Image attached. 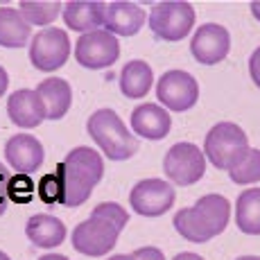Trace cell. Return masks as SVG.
<instances>
[{"mask_svg":"<svg viewBox=\"0 0 260 260\" xmlns=\"http://www.w3.org/2000/svg\"><path fill=\"white\" fill-rule=\"evenodd\" d=\"M61 188V204L68 208L82 206L91 190L100 183L104 174V161L91 147H75L54 170Z\"/></svg>","mask_w":260,"mask_h":260,"instance_id":"6da1fadb","label":"cell"},{"mask_svg":"<svg viewBox=\"0 0 260 260\" xmlns=\"http://www.w3.org/2000/svg\"><path fill=\"white\" fill-rule=\"evenodd\" d=\"M86 129L104 152V156H109L111 161H124L138 152V141L113 109H98L88 118Z\"/></svg>","mask_w":260,"mask_h":260,"instance_id":"7a4b0ae2","label":"cell"},{"mask_svg":"<svg viewBox=\"0 0 260 260\" xmlns=\"http://www.w3.org/2000/svg\"><path fill=\"white\" fill-rule=\"evenodd\" d=\"M249 152V138L236 122H217L204 141V156L217 170H231Z\"/></svg>","mask_w":260,"mask_h":260,"instance_id":"3957f363","label":"cell"},{"mask_svg":"<svg viewBox=\"0 0 260 260\" xmlns=\"http://www.w3.org/2000/svg\"><path fill=\"white\" fill-rule=\"evenodd\" d=\"M149 27L163 41H181L194 27V9L183 0H166L154 5L149 14Z\"/></svg>","mask_w":260,"mask_h":260,"instance_id":"277c9868","label":"cell"},{"mask_svg":"<svg viewBox=\"0 0 260 260\" xmlns=\"http://www.w3.org/2000/svg\"><path fill=\"white\" fill-rule=\"evenodd\" d=\"M163 172L179 186H192L206 172V156L192 143H177L170 147L163 161Z\"/></svg>","mask_w":260,"mask_h":260,"instance_id":"5b68a950","label":"cell"},{"mask_svg":"<svg viewBox=\"0 0 260 260\" xmlns=\"http://www.w3.org/2000/svg\"><path fill=\"white\" fill-rule=\"evenodd\" d=\"M120 229L113 222L91 215L86 222L77 224L73 231V247L84 256H104L118 242Z\"/></svg>","mask_w":260,"mask_h":260,"instance_id":"8992f818","label":"cell"},{"mask_svg":"<svg viewBox=\"0 0 260 260\" xmlns=\"http://www.w3.org/2000/svg\"><path fill=\"white\" fill-rule=\"evenodd\" d=\"M71 57V39L63 29H41L29 43V61L43 73L57 71Z\"/></svg>","mask_w":260,"mask_h":260,"instance_id":"52a82bcc","label":"cell"},{"mask_svg":"<svg viewBox=\"0 0 260 260\" xmlns=\"http://www.w3.org/2000/svg\"><path fill=\"white\" fill-rule=\"evenodd\" d=\"M75 57L84 68L102 71V68H109L118 61L120 43L107 29H95V32L79 37V41L75 43Z\"/></svg>","mask_w":260,"mask_h":260,"instance_id":"ba28073f","label":"cell"},{"mask_svg":"<svg viewBox=\"0 0 260 260\" xmlns=\"http://www.w3.org/2000/svg\"><path fill=\"white\" fill-rule=\"evenodd\" d=\"M156 95L170 111H188L199 100V84L186 71H168L158 79Z\"/></svg>","mask_w":260,"mask_h":260,"instance_id":"9c48e42d","label":"cell"},{"mask_svg":"<svg viewBox=\"0 0 260 260\" xmlns=\"http://www.w3.org/2000/svg\"><path fill=\"white\" fill-rule=\"evenodd\" d=\"M132 208L145 217H158L174 204V188L163 179H143L129 194Z\"/></svg>","mask_w":260,"mask_h":260,"instance_id":"30bf717a","label":"cell"},{"mask_svg":"<svg viewBox=\"0 0 260 260\" xmlns=\"http://www.w3.org/2000/svg\"><path fill=\"white\" fill-rule=\"evenodd\" d=\"M229 48H231V37H229L226 27L217 23L199 25V29H194L192 41H190V52L204 66L222 61L229 54Z\"/></svg>","mask_w":260,"mask_h":260,"instance_id":"8fae6325","label":"cell"},{"mask_svg":"<svg viewBox=\"0 0 260 260\" xmlns=\"http://www.w3.org/2000/svg\"><path fill=\"white\" fill-rule=\"evenodd\" d=\"M5 156L18 174H32L43 166V145L29 134H16L5 145Z\"/></svg>","mask_w":260,"mask_h":260,"instance_id":"7c38bea8","label":"cell"},{"mask_svg":"<svg viewBox=\"0 0 260 260\" xmlns=\"http://www.w3.org/2000/svg\"><path fill=\"white\" fill-rule=\"evenodd\" d=\"M7 116L14 124L23 129H34L46 120V109L37 91L32 88H21L12 93L7 100Z\"/></svg>","mask_w":260,"mask_h":260,"instance_id":"4fadbf2b","label":"cell"},{"mask_svg":"<svg viewBox=\"0 0 260 260\" xmlns=\"http://www.w3.org/2000/svg\"><path fill=\"white\" fill-rule=\"evenodd\" d=\"M145 25V12L138 5L116 0L104 7V29L109 34H120V37H134Z\"/></svg>","mask_w":260,"mask_h":260,"instance_id":"5bb4252c","label":"cell"},{"mask_svg":"<svg viewBox=\"0 0 260 260\" xmlns=\"http://www.w3.org/2000/svg\"><path fill=\"white\" fill-rule=\"evenodd\" d=\"M104 7L107 3L100 0H71L63 5L61 16L71 29L88 34L95 29H104Z\"/></svg>","mask_w":260,"mask_h":260,"instance_id":"9a60e30c","label":"cell"},{"mask_svg":"<svg viewBox=\"0 0 260 260\" xmlns=\"http://www.w3.org/2000/svg\"><path fill=\"white\" fill-rule=\"evenodd\" d=\"M192 211L197 215L202 229L206 231L208 240H213L226 229L229 217H231V204L222 194H204V197L197 199Z\"/></svg>","mask_w":260,"mask_h":260,"instance_id":"2e32d148","label":"cell"},{"mask_svg":"<svg viewBox=\"0 0 260 260\" xmlns=\"http://www.w3.org/2000/svg\"><path fill=\"white\" fill-rule=\"evenodd\" d=\"M170 127H172V118L158 104H141L132 113V129L136 132V136L147 138V141L166 138Z\"/></svg>","mask_w":260,"mask_h":260,"instance_id":"e0dca14e","label":"cell"},{"mask_svg":"<svg viewBox=\"0 0 260 260\" xmlns=\"http://www.w3.org/2000/svg\"><path fill=\"white\" fill-rule=\"evenodd\" d=\"M37 93L43 102V109H46V118L48 120H61L68 113L73 104V91L71 84L61 77H50L43 79L37 86Z\"/></svg>","mask_w":260,"mask_h":260,"instance_id":"ac0fdd59","label":"cell"},{"mask_svg":"<svg viewBox=\"0 0 260 260\" xmlns=\"http://www.w3.org/2000/svg\"><path fill=\"white\" fill-rule=\"evenodd\" d=\"M25 233L32 240V244L41 249H52L66 240V226H63L61 219L52 217V215H32L27 219V226Z\"/></svg>","mask_w":260,"mask_h":260,"instance_id":"d6986e66","label":"cell"},{"mask_svg":"<svg viewBox=\"0 0 260 260\" xmlns=\"http://www.w3.org/2000/svg\"><path fill=\"white\" fill-rule=\"evenodd\" d=\"M154 84V73L149 68V63L141 61V59H134L120 73V91L122 95L132 100H141L149 93Z\"/></svg>","mask_w":260,"mask_h":260,"instance_id":"ffe728a7","label":"cell"},{"mask_svg":"<svg viewBox=\"0 0 260 260\" xmlns=\"http://www.w3.org/2000/svg\"><path fill=\"white\" fill-rule=\"evenodd\" d=\"M29 25L18 9L0 7V46L3 48H23L29 41Z\"/></svg>","mask_w":260,"mask_h":260,"instance_id":"44dd1931","label":"cell"},{"mask_svg":"<svg viewBox=\"0 0 260 260\" xmlns=\"http://www.w3.org/2000/svg\"><path fill=\"white\" fill-rule=\"evenodd\" d=\"M236 224L247 236H260V188L240 192L236 204Z\"/></svg>","mask_w":260,"mask_h":260,"instance_id":"7402d4cb","label":"cell"},{"mask_svg":"<svg viewBox=\"0 0 260 260\" xmlns=\"http://www.w3.org/2000/svg\"><path fill=\"white\" fill-rule=\"evenodd\" d=\"M18 9L27 25H50L61 14L63 5L59 0H23Z\"/></svg>","mask_w":260,"mask_h":260,"instance_id":"603a6c76","label":"cell"},{"mask_svg":"<svg viewBox=\"0 0 260 260\" xmlns=\"http://www.w3.org/2000/svg\"><path fill=\"white\" fill-rule=\"evenodd\" d=\"M229 177H231L233 183H240V186L260 181V149L249 147V152L229 170Z\"/></svg>","mask_w":260,"mask_h":260,"instance_id":"cb8c5ba5","label":"cell"},{"mask_svg":"<svg viewBox=\"0 0 260 260\" xmlns=\"http://www.w3.org/2000/svg\"><path fill=\"white\" fill-rule=\"evenodd\" d=\"M34 181L27 177V174H16V177H9L7 181V197L9 202L16 204H29L34 199Z\"/></svg>","mask_w":260,"mask_h":260,"instance_id":"d4e9b609","label":"cell"},{"mask_svg":"<svg viewBox=\"0 0 260 260\" xmlns=\"http://www.w3.org/2000/svg\"><path fill=\"white\" fill-rule=\"evenodd\" d=\"M37 194L43 204L52 206V204H61V188H59L57 174H46L41 181L37 183Z\"/></svg>","mask_w":260,"mask_h":260,"instance_id":"484cf974","label":"cell"},{"mask_svg":"<svg viewBox=\"0 0 260 260\" xmlns=\"http://www.w3.org/2000/svg\"><path fill=\"white\" fill-rule=\"evenodd\" d=\"M93 215H98V217H104V219H109V222H113L120 229V231H122V229L127 226V222H129L127 211H124V208L120 206V204H116V202H104V204H100V206H95Z\"/></svg>","mask_w":260,"mask_h":260,"instance_id":"4316f807","label":"cell"},{"mask_svg":"<svg viewBox=\"0 0 260 260\" xmlns=\"http://www.w3.org/2000/svg\"><path fill=\"white\" fill-rule=\"evenodd\" d=\"M9 170L0 163V217L5 215V211H7L9 206V197H7V181H9Z\"/></svg>","mask_w":260,"mask_h":260,"instance_id":"83f0119b","label":"cell"},{"mask_svg":"<svg viewBox=\"0 0 260 260\" xmlns=\"http://www.w3.org/2000/svg\"><path fill=\"white\" fill-rule=\"evenodd\" d=\"M134 260H166V256H163V251L161 249H156V247H141V249H136L134 253H129Z\"/></svg>","mask_w":260,"mask_h":260,"instance_id":"f1b7e54d","label":"cell"},{"mask_svg":"<svg viewBox=\"0 0 260 260\" xmlns=\"http://www.w3.org/2000/svg\"><path fill=\"white\" fill-rule=\"evenodd\" d=\"M249 75H251L253 84L260 88V48L253 50V54L249 57Z\"/></svg>","mask_w":260,"mask_h":260,"instance_id":"f546056e","label":"cell"},{"mask_svg":"<svg viewBox=\"0 0 260 260\" xmlns=\"http://www.w3.org/2000/svg\"><path fill=\"white\" fill-rule=\"evenodd\" d=\"M7 84H9V77H7V71L0 66V95L7 91Z\"/></svg>","mask_w":260,"mask_h":260,"instance_id":"4dcf8cb0","label":"cell"},{"mask_svg":"<svg viewBox=\"0 0 260 260\" xmlns=\"http://www.w3.org/2000/svg\"><path fill=\"white\" fill-rule=\"evenodd\" d=\"M174 260H204V258L197 256V253H179V256H174Z\"/></svg>","mask_w":260,"mask_h":260,"instance_id":"1f68e13d","label":"cell"},{"mask_svg":"<svg viewBox=\"0 0 260 260\" xmlns=\"http://www.w3.org/2000/svg\"><path fill=\"white\" fill-rule=\"evenodd\" d=\"M251 12H253V16L260 21V0H253L251 3Z\"/></svg>","mask_w":260,"mask_h":260,"instance_id":"d6a6232c","label":"cell"},{"mask_svg":"<svg viewBox=\"0 0 260 260\" xmlns=\"http://www.w3.org/2000/svg\"><path fill=\"white\" fill-rule=\"evenodd\" d=\"M39 260H68L66 256H59V253H48V256H41Z\"/></svg>","mask_w":260,"mask_h":260,"instance_id":"836d02e7","label":"cell"},{"mask_svg":"<svg viewBox=\"0 0 260 260\" xmlns=\"http://www.w3.org/2000/svg\"><path fill=\"white\" fill-rule=\"evenodd\" d=\"M109 260H134L132 256H111Z\"/></svg>","mask_w":260,"mask_h":260,"instance_id":"e575fe53","label":"cell"},{"mask_svg":"<svg viewBox=\"0 0 260 260\" xmlns=\"http://www.w3.org/2000/svg\"><path fill=\"white\" fill-rule=\"evenodd\" d=\"M236 260H260L258 256H240V258H236Z\"/></svg>","mask_w":260,"mask_h":260,"instance_id":"d590c367","label":"cell"},{"mask_svg":"<svg viewBox=\"0 0 260 260\" xmlns=\"http://www.w3.org/2000/svg\"><path fill=\"white\" fill-rule=\"evenodd\" d=\"M0 260H12V258H9L7 253H3V251H0Z\"/></svg>","mask_w":260,"mask_h":260,"instance_id":"8d00e7d4","label":"cell"}]
</instances>
